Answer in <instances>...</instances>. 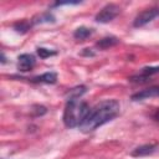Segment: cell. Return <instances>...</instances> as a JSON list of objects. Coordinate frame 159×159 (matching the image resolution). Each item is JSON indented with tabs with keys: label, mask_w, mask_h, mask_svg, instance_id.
I'll use <instances>...</instances> for the list:
<instances>
[{
	"label": "cell",
	"mask_w": 159,
	"mask_h": 159,
	"mask_svg": "<svg viewBox=\"0 0 159 159\" xmlns=\"http://www.w3.org/2000/svg\"><path fill=\"white\" fill-rule=\"evenodd\" d=\"M14 29H15L17 32L24 34V32H26V31L30 29V24H29L27 21H21V22L15 24V25H14Z\"/></svg>",
	"instance_id": "13"
},
{
	"label": "cell",
	"mask_w": 159,
	"mask_h": 159,
	"mask_svg": "<svg viewBox=\"0 0 159 159\" xmlns=\"http://www.w3.org/2000/svg\"><path fill=\"white\" fill-rule=\"evenodd\" d=\"M120 9L118 5L116 4H108L106 5L97 15H96V21L101 22V24H107L109 21H112L114 17H117V15L119 14Z\"/></svg>",
	"instance_id": "3"
},
{
	"label": "cell",
	"mask_w": 159,
	"mask_h": 159,
	"mask_svg": "<svg viewBox=\"0 0 159 159\" xmlns=\"http://www.w3.org/2000/svg\"><path fill=\"white\" fill-rule=\"evenodd\" d=\"M89 112L88 104L80 98H68L63 111V123L68 128L80 127Z\"/></svg>",
	"instance_id": "2"
},
{
	"label": "cell",
	"mask_w": 159,
	"mask_h": 159,
	"mask_svg": "<svg viewBox=\"0 0 159 159\" xmlns=\"http://www.w3.org/2000/svg\"><path fill=\"white\" fill-rule=\"evenodd\" d=\"M152 97H159V86L149 87V88H145V89H142L134 93L132 96V101H143V99L152 98Z\"/></svg>",
	"instance_id": "6"
},
{
	"label": "cell",
	"mask_w": 159,
	"mask_h": 159,
	"mask_svg": "<svg viewBox=\"0 0 159 159\" xmlns=\"http://www.w3.org/2000/svg\"><path fill=\"white\" fill-rule=\"evenodd\" d=\"M119 114V103L116 99H106L89 109L88 114L80 124V129L84 133L92 132L106 124Z\"/></svg>",
	"instance_id": "1"
},
{
	"label": "cell",
	"mask_w": 159,
	"mask_h": 159,
	"mask_svg": "<svg viewBox=\"0 0 159 159\" xmlns=\"http://www.w3.org/2000/svg\"><path fill=\"white\" fill-rule=\"evenodd\" d=\"M117 43H119V40H118L117 37H114V36H108V37L101 39V40L96 43V46H97L98 48H101V50H107V48H109V47L116 46Z\"/></svg>",
	"instance_id": "8"
},
{
	"label": "cell",
	"mask_w": 159,
	"mask_h": 159,
	"mask_svg": "<svg viewBox=\"0 0 159 159\" xmlns=\"http://www.w3.org/2000/svg\"><path fill=\"white\" fill-rule=\"evenodd\" d=\"M153 118H154L155 120H158V122H159V109H157V111L154 112V114H153Z\"/></svg>",
	"instance_id": "19"
},
{
	"label": "cell",
	"mask_w": 159,
	"mask_h": 159,
	"mask_svg": "<svg viewBox=\"0 0 159 159\" xmlns=\"http://www.w3.org/2000/svg\"><path fill=\"white\" fill-rule=\"evenodd\" d=\"M57 80V75L55 72H46L41 76L34 77L31 81L32 82H37V83H55Z\"/></svg>",
	"instance_id": "9"
},
{
	"label": "cell",
	"mask_w": 159,
	"mask_h": 159,
	"mask_svg": "<svg viewBox=\"0 0 159 159\" xmlns=\"http://www.w3.org/2000/svg\"><path fill=\"white\" fill-rule=\"evenodd\" d=\"M81 1H58L55 4V6H61V5H78Z\"/></svg>",
	"instance_id": "17"
},
{
	"label": "cell",
	"mask_w": 159,
	"mask_h": 159,
	"mask_svg": "<svg viewBox=\"0 0 159 159\" xmlns=\"http://www.w3.org/2000/svg\"><path fill=\"white\" fill-rule=\"evenodd\" d=\"M35 62H36V60H35V57L32 55L22 53L17 58V68L20 71H22V72H27L35 66Z\"/></svg>",
	"instance_id": "5"
},
{
	"label": "cell",
	"mask_w": 159,
	"mask_h": 159,
	"mask_svg": "<svg viewBox=\"0 0 159 159\" xmlns=\"http://www.w3.org/2000/svg\"><path fill=\"white\" fill-rule=\"evenodd\" d=\"M155 149H157V145H154V144H144V145H140V147L135 148L132 152V155L133 157H145V155H149V154L154 153Z\"/></svg>",
	"instance_id": "7"
},
{
	"label": "cell",
	"mask_w": 159,
	"mask_h": 159,
	"mask_svg": "<svg viewBox=\"0 0 159 159\" xmlns=\"http://www.w3.org/2000/svg\"><path fill=\"white\" fill-rule=\"evenodd\" d=\"M32 113H34V116H42L46 113V108L43 106H34Z\"/></svg>",
	"instance_id": "16"
},
{
	"label": "cell",
	"mask_w": 159,
	"mask_h": 159,
	"mask_svg": "<svg viewBox=\"0 0 159 159\" xmlns=\"http://www.w3.org/2000/svg\"><path fill=\"white\" fill-rule=\"evenodd\" d=\"M84 92H86V87H84V86L75 87V88H72V89L68 92V98H80Z\"/></svg>",
	"instance_id": "12"
},
{
	"label": "cell",
	"mask_w": 159,
	"mask_h": 159,
	"mask_svg": "<svg viewBox=\"0 0 159 159\" xmlns=\"http://www.w3.org/2000/svg\"><path fill=\"white\" fill-rule=\"evenodd\" d=\"M55 21V16L50 12H42L37 16H35L32 19V24L37 25V24H45V22H53Z\"/></svg>",
	"instance_id": "10"
},
{
	"label": "cell",
	"mask_w": 159,
	"mask_h": 159,
	"mask_svg": "<svg viewBox=\"0 0 159 159\" xmlns=\"http://www.w3.org/2000/svg\"><path fill=\"white\" fill-rule=\"evenodd\" d=\"M37 55L41 57V58H46V57H50V56H53L56 55L55 51H51L48 48H45V47H39L37 48Z\"/></svg>",
	"instance_id": "14"
},
{
	"label": "cell",
	"mask_w": 159,
	"mask_h": 159,
	"mask_svg": "<svg viewBox=\"0 0 159 159\" xmlns=\"http://www.w3.org/2000/svg\"><path fill=\"white\" fill-rule=\"evenodd\" d=\"M157 16H159V9H158V7L147 9V10H144V11L139 12V14L135 16V19H134V21H133V25H134L135 27H142V26L147 25L148 22L153 21Z\"/></svg>",
	"instance_id": "4"
},
{
	"label": "cell",
	"mask_w": 159,
	"mask_h": 159,
	"mask_svg": "<svg viewBox=\"0 0 159 159\" xmlns=\"http://www.w3.org/2000/svg\"><path fill=\"white\" fill-rule=\"evenodd\" d=\"M82 55H83V56H93L94 53L91 51V48H84V50L82 51Z\"/></svg>",
	"instance_id": "18"
},
{
	"label": "cell",
	"mask_w": 159,
	"mask_h": 159,
	"mask_svg": "<svg viewBox=\"0 0 159 159\" xmlns=\"http://www.w3.org/2000/svg\"><path fill=\"white\" fill-rule=\"evenodd\" d=\"M159 72V67H144L142 70V75L147 76V77H150L152 75H155Z\"/></svg>",
	"instance_id": "15"
},
{
	"label": "cell",
	"mask_w": 159,
	"mask_h": 159,
	"mask_svg": "<svg viewBox=\"0 0 159 159\" xmlns=\"http://www.w3.org/2000/svg\"><path fill=\"white\" fill-rule=\"evenodd\" d=\"M1 62H2V63H5V62H6V58H5V55H4V52L1 53Z\"/></svg>",
	"instance_id": "20"
},
{
	"label": "cell",
	"mask_w": 159,
	"mask_h": 159,
	"mask_svg": "<svg viewBox=\"0 0 159 159\" xmlns=\"http://www.w3.org/2000/svg\"><path fill=\"white\" fill-rule=\"evenodd\" d=\"M92 32H93L92 29L81 26V27H78V29L75 30V32H73V37H75L76 40H84V39L89 37V36L92 35Z\"/></svg>",
	"instance_id": "11"
}]
</instances>
